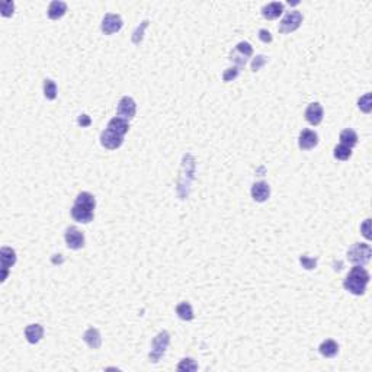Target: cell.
<instances>
[{"label": "cell", "mask_w": 372, "mask_h": 372, "mask_svg": "<svg viewBox=\"0 0 372 372\" xmlns=\"http://www.w3.org/2000/svg\"><path fill=\"white\" fill-rule=\"evenodd\" d=\"M252 54H253V47L249 44V43H246V41H241L231 51L230 61H233L239 68H241V67L247 63V58L252 57Z\"/></svg>", "instance_id": "cell-5"}, {"label": "cell", "mask_w": 372, "mask_h": 372, "mask_svg": "<svg viewBox=\"0 0 372 372\" xmlns=\"http://www.w3.org/2000/svg\"><path fill=\"white\" fill-rule=\"evenodd\" d=\"M101 144L108 150H116L124 144V137L106 128L101 134Z\"/></svg>", "instance_id": "cell-10"}, {"label": "cell", "mask_w": 372, "mask_h": 372, "mask_svg": "<svg viewBox=\"0 0 372 372\" xmlns=\"http://www.w3.org/2000/svg\"><path fill=\"white\" fill-rule=\"evenodd\" d=\"M83 340L85 343L88 345L90 349H99L101 345H102V337H101V333L99 330L95 327L88 328L83 334Z\"/></svg>", "instance_id": "cell-16"}, {"label": "cell", "mask_w": 372, "mask_h": 372, "mask_svg": "<svg viewBox=\"0 0 372 372\" xmlns=\"http://www.w3.org/2000/svg\"><path fill=\"white\" fill-rule=\"evenodd\" d=\"M198 364L192 358H183L179 365H177V371H197Z\"/></svg>", "instance_id": "cell-26"}, {"label": "cell", "mask_w": 372, "mask_h": 372, "mask_svg": "<svg viewBox=\"0 0 372 372\" xmlns=\"http://www.w3.org/2000/svg\"><path fill=\"white\" fill-rule=\"evenodd\" d=\"M319 144V135L313 130H303L298 137V146L301 150H311Z\"/></svg>", "instance_id": "cell-12"}, {"label": "cell", "mask_w": 372, "mask_h": 372, "mask_svg": "<svg viewBox=\"0 0 372 372\" xmlns=\"http://www.w3.org/2000/svg\"><path fill=\"white\" fill-rule=\"evenodd\" d=\"M358 108L365 112V113H370L372 109V95L371 93H367L364 95L359 101H358Z\"/></svg>", "instance_id": "cell-27"}, {"label": "cell", "mask_w": 372, "mask_h": 372, "mask_svg": "<svg viewBox=\"0 0 372 372\" xmlns=\"http://www.w3.org/2000/svg\"><path fill=\"white\" fill-rule=\"evenodd\" d=\"M135 112H137V104L135 101L130 98V96H124L119 104H118V109H116V113L119 118L125 119V121H130L135 116Z\"/></svg>", "instance_id": "cell-9"}, {"label": "cell", "mask_w": 372, "mask_h": 372, "mask_svg": "<svg viewBox=\"0 0 372 372\" xmlns=\"http://www.w3.org/2000/svg\"><path fill=\"white\" fill-rule=\"evenodd\" d=\"M77 122H79L80 127H89L92 124V119L89 118L88 115H80L79 119H77Z\"/></svg>", "instance_id": "cell-35"}, {"label": "cell", "mask_w": 372, "mask_h": 372, "mask_svg": "<svg viewBox=\"0 0 372 372\" xmlns=\"http://www.w3.org/2000/svg\"><path fill=\"white\" fill-rule=\"evenodd\" d=\"M306 119L308 124L311 125H319L321 124L323 121V116H324V110H323V106L319 104V102H314V104H310L307 106L306 109Z\"/></svg>", "instance_id": "cell-11"}, {"label": "cell", "mask_w": 372, "mask_h": 372, "mask_svg": "<svg viewBox=\"0 0 372 372\" xmlns=\"http://www.w3.org/2000/svg\"><path fill=\"white\" fill-rule=\"evenodd\" d=\"M266 63H267V58H266L265 55H256V58H255L253 63H252V71H255V73L259 71Z\"/></svg>", "instance_id": "cell-32"}, {"label": "cell", "mask_w": 372, "mask_h": 372, "mask_svg": "<svg viewBox=\"0 0 372 372\" xmlns=\"http://www.w3.org/2000/svg\"><path fill=\"white\" fill-rule=\"evenodd\" d=\"M66 12H67V3H64V1H60V0H54V1H51V3H50L47 15H48V18H50V19L57 21V19L63 18V16L66 15Z\"/></svg>", "instance_id": "cell-15"}, {"label": "cell", "mask_w": 372, "mask_h": 372, "mask_svg": "<svg viewBox=\"0 0 372 372\" xmlns=\"http://www.w3.org/2000/svg\"><path fill=\"white\" fill-rule=\"evenodd\" d=\"M108 130L116 132V134H119V135L124 137L128 132V130H130V124H128V121H125V119H122L119 116H115V118H112L109 121Z\"/></svg>", "instance_id": "cell-19"}, {"label": "cell", "mask_w": 372, "mask_h": 372, "mask_svg": "<svg viewBox=\"0 0 372 372\" xmlns=\"http://www.w3.org/2000/svg\"><path fill=\"white\" fill-rule=\"evenodd\" d=\"M74 207H79V208H83V210H88V211L93 213L96 208V199L89 192H80L74 201Z\"/></svg>", "instance_id": "cell-17"}, {"label": "cell", "mask_w": 372, "mask_h": 372, "mask_svg": "<svg viewBox=\"0 0 372 372\" xmlns=\"http://www.w3.org/2000/svg\"><path fill=\"white\" fill-rule=\"evenodd\" d=\"M284 3L281 1H272V3H267L266 6L262 7V15L265 19L267 21H272V19H276L282 15L284 12Z\"/></svg>", "instance_id": "cell-14"}, {"label": "cell", "mask_w": 372, "mask_h": 372, "mask_svg": "<svg viewBox=\"0 0 372 372\" xmlns=\"http://www.w3.org/2000/svg\"><path fill=\"white\" fill-rule=\"evenodd\" d=\"M340 143L349 149H353L356 144H358V134L350 130V128H346L343 131L340 132Z\"/></svg>", "instance_id": "cell-23"}, {"label": "cell", "mask_w": 372, "mask_h": 372, "mask_svg": "<svg viewBox=\"0 0 372 372\" xmlns=\"http://www.w3.org/2000/svg\"><path fill=\"white\" fill-rule=\"evenodd\" d=\"M170 343V334L166 330H161L160 333H157V336L153 339L152 342V350L149 353L150 362H159L160 358L166 353V350L169 348Z\"/></svg>", "instance_id": "cell-3"}, {"label": "cell", "mask_w": 372, "mask_h": 372, "mask_svg": "<svg viewBox=\"0 0 372 372\" xmlns=\"http://www.w3.org/2000/svg\"><path fill=\"white\" fill-rule=\"evenodd\" d=\"M372 256L371 246L367 243H355L348 250V261L353 266H365Z\"/></svg>", "instance_id": "cell-2"}, {"label": "cell", "mask_w": 372, "mask_h": 372, "mask_svg": "<svg viewBox=\"0 0 372 372\" xmlns=\"http://www.w3.org/2000/svg\"><path fill=\"white\" fill-rule=\"evenodd\" d=\"M71 217H73L74 221H77V222L89 224L90 221H93V213L73 205V208H71Z\"/></svg>", "instance_id": "cell-21"}, {"label": "cell", "mask_w": 372, "mask_h": 372, "mask_svg": "<svg viewBox=\"0 0 372 372\" xmlns=\"http://www.w3.org/2000/svg\"><path fill=\"white\" fill-rule=\"evenodd\" d=\"M0 10H1V16L9 18V16H12V15H13V12H15V3H13V1H10V0H4V1H1V4H0Z\"/></svg>", "instance_id": "cell-29"}, {"label": "cell", "mask_w": 372, "mask_h": 372, "mask_svg": "<svg viewBox=\"0 0 372 372\" xmlns=\"http://www.w3.org/2000/svg\"><path fill=\"white\" fill-rule=\"evenodd\" d=\"M259 38H261V41L265 43V44L272 43V35H270V32L267 29H261L259 31Z\"/></svg>", "instance_id": "cell-34"}, {"label": "cell", "mask_w": 372, "mask_h": 372, "mask_svg": "<svg viewBox=\"0 0 372 372\" xmlns=\"http://www.w3.org/2000/svg\"><path fill=\"white\" fill-rule=\"evenodd\" d=\"M176 314L179 316V319L185 320V321H191L194 320L195 314H194V308L189 303H180L176 307Z\"/></svg>", "instance_id": "cell-22"}, {"label": "cell", "mask_w": 372, "mask_h": 372, "mask_svg": "<svg viewBox=\"0 0 372 372\" xmlns=\"http://www.w3.org/2000/svg\"><path fill=\"white\" fill-rule=\"evenodd\" d=\"M304 21L303 13L298 10H291L285 15V18L281 21L279 26H278V32L279 34H291L294 31H297L301 23Z\"/></svg>", "instance_id": "cell-4"}, {"label": "cell", "mask_w": 372, "mask_h": 372, "mask_svg": "<svg viewBox=\"0 0 372 372\" xmlns=\"http://www.w3.org/2000/svg\"><path fill=\"white\" fill-rule=\"evenodd\" d=\"M319 352L324 356V358H334L339 353V345L337 342H334L333 339H327L324 340L320 346H319Z\"/></svg>", "instance_id": "cell-20"}, {"label": "cell", "mask_w": 372, "mask_h": 372, "mask_svg": "<svg viewBox=\"0 0 372 372\" xmlns=\"http://www.w3.org/2000/svg\"><path fill=\"white\" fill-rule=\"evenodd\" d=\"M124 26V22H122V18L119 15H115V13H106L105 18L102 19V25H101V29L105 35H112L118 31H121V28Z\"/></svg>", "instance_id": "cell-8"}, {"label": "cell", "mask_w": 372, "mask_h": 372, "mask_svg": "<svg viewBox=\"0 0 372 372\" xmlns=\"http://www.w3.org/2000/svg\"><path fill=\"white\" fill-rule=\"evenodd\" d=\"M44 96L48 101H54L57 98V85L51 79L44 80Z\"/></svg>", "instance_id": "cell-24"}, {"label": "cell", "mask_w": 372, "mask_h": 372, "mask_svg": "<svg viewBox=\"0 0 372 372\" xmlns=\"http://www.w3.org/2000/svg\"><path fill=\"white\" fill-rule=\"evenodd\" d=\"M44 336V327L41 324H29L25 328V337L31 345L38 343Z\"/></svg>", "instance_id": "cell-18"}, {"label": "cell", "mask_w": 372, "mask_h": 372, "mask_svg": "<svg viewBox=\"0 0 372 372\" xmlns=\"http://www.w3.org/2000/svg\"><path fill=\"white\" fill-rule=\"evenodd\" d=\"M370 272L364 266H353L343 282V286L353 295H364L370 284Z\"/></svg>", "instance_id": "cell-1"}, {"label": "cell", "mask_w": 372, "mask_h": 372, "mask_svg": "<svg viewBox=\"0 0 372 372\" xmlns=\"http://www.w3.org/2000/svg\"><path fill=\"white\" fill-rule=\"evenodd\" d=\"M64 239H66L67 247L71 250H79L85 246V234L74 225L67 228Z\"/></svg>", "instance_id": "cell-7"}, {"label": "cell", "mask_w": 372, "mask_h": 372, "mask_svg": "<svg viewBox=\"0 0 372 372\" xmlns=\"http://www.w3.org/2000/svg\"><path fill=\"white\" fill-rule=\"evenodd\" d=\"M149 21H144V22L140 23V26H137V29L134 31L132 34V43L135 45H138L141 41H143V37H144V29L149 26Z\"/></svg>", "instance_id": "cell-28"}, {"label": "cell", "mask_w": 372, "mask_h": 372, "mask_svg": "<svg viewBox=\"0 0 372 372\" xmlns=\"http://www.w3.org/2000/svg\"><path fill=\"white\" fill-rule=\"evenodd\" d=\"M300 262L303 265V267H306L308 270L316 269V266H317V259L310 258V256H307V255H303V256L300 258Z\"/></svg>", "instance_id": "cell-31"}, {"label": "cell", "mask_w": 372, "mask_h": 372, "mask_svg": "<svg viewBox=\"0 0 372 372\" xmlns=\"http://www.w3.org/2000/svg\"><path fill=\"white\" fill-rule=\"evenodd\" d=\"M269 197H270V186L266 182L261 180L252 186V198L256 202H265L269 199Z\"/></svg>", "instance_id": "cell-13"}, {"label": "cell", "mask_w": 372, "mask_h": 372, "mask_svg": "<svg viewBox=\"0 0 372 372\" xmlns=\"http://www.w3.org/2000/svg\"><path fill=\"white\" fill-rule=\"evenodd\" d=\"M370 225H371V219H370V218L365 219V221H364V224L361 225V231H362L364 237H365V239H368V240L371 239V234H370V233H371V230H370Z\"/></svg>", "instance_id": "cell-33"}, {"label": "cell", "mask_w": 372, "mask_h": 372, "mask_svg": "<svg viewBox=\"0 0 372 372\" xmlns=\"http://www.w3.org/2000/svg\"><path fill=\"white\" fill-rule=\"evenodd\" d=\"M239 74H240V68H239V67H230V68H227V70L224 71L222 80H224V82H233V80H236V79L239 77Z\"/></svg>", "instance_id": "cell-30"}, {"label": "cell", "mask_w": 372, "mask_h": 372, "mask_svg": "<svg viewBox=\"0 0 372 372\" xmlns=\"http://www.w3.org/2000/svg\"><path fill=\"white\" fill-rule=\"evenodd\" d=\"M333 156L337 159V160H342V161H345V160H349L350 156H352V149L349 147H346V146H343V144H339L336 149H334V152H333Z\"/></svg>", "instance_id": "cell-25"}, {"label": "cell", "mask_w": 372, "mask_h": 372, "mask_svg": "<svg viewBox=\"0 0 372 372\" xmlns=\"http://www.w3.org/2000/svg\"><path fill=\"white\" fill-rule=\"evenodd\" d=\"M0 262H1V282L6 281L9 275V269L16 263V253L13 249L4 246L0 250Z\"/></svg>", "instance_id": "cell-6"}]
</instances>
